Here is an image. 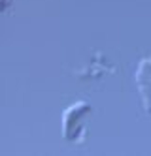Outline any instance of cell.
I'll list each match as a JSON object with an SVG mask.
<instances>
[{
    "instance_id": "7a4b0ae2",
    "label": "cell",
    "mask_w": 151,
    "mask_h": 156,
    "mask_svg": "<svg viewBox=\"0 0 151 156\" xmlns=\"http://www.w3.org/2000/svg\"><path fill=\"white\" fill-rule=\"evenodd\" d=\"M136 87L142 96V104L147 113H151V57L142 58L136 70Z\"/></svg>"
},
{
    "instance_id": "6da1fadb",
    "label": "cell",
    "mask_w": 151,
    "mask_h": 156,
    "mask_svg": "<svg viewBox=\"0 0 151 156\" xmlns=\"http://www.w3.org/2000/svg\"><path fill=\"white\" fill-rule=\"evenodd\" d=\"M92 107L87 102H76L62 113V136L68 141L81 143L87 133V119Z\"/></svg>"
}]
</instances>
